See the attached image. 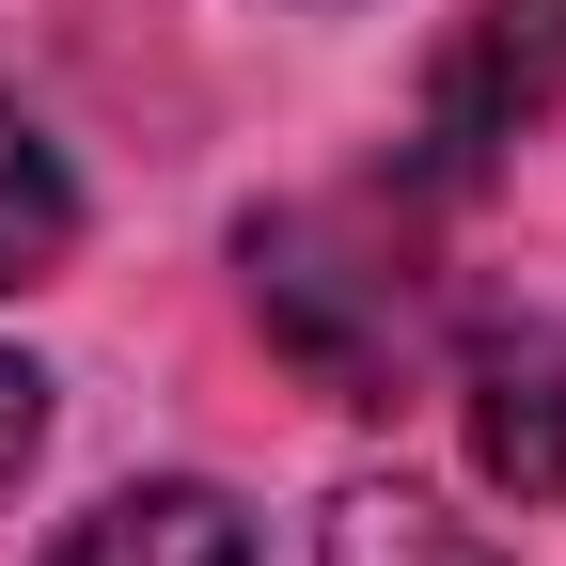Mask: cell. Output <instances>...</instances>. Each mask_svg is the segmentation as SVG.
<instances>
[{"mask_svg": "<svg viewBox=\"0 0 566 566\" xmlns=\"http://www.w3.org/2000/svg\"><path fill=\"white\" fill-rule=\"evenodd\" d=\"M252 252V315L331 409H394L424 378V268L363 221V205H268L237 237Z\"/></svg>", "mask_w": 566, "mask_h": 566, "instance_id": "obj_1", "label": "cell"}, {"mask_svg": "<svg viewBox=\"0 0 566 566\" xmlns=\"http://www.w3.org/2000/svg\"><path fill=\"white\" fill-rule=\"evenodd\" d=\"M566 111V0H472L424 63V111H409V189H488L520 142Z\"/></svg>", "mask_w": 566, "mask_h": 566, "instance_id": "obj_2", "label": "cell"}, {"mask_svg": "<svg viewBox=\"0 0 566 566\" xmlns=\"http://www.w3.org/2000/svg\"><path fill=\"white\" fill-rule=\"evenodd\" d=\"M472 457L520 504L566 488V331H472Z\"/></svg>", "mask_w": 566, "mask_h": 566, "instance_id": "obj_3", "label": "cell"}, {"mask_svg": "<svg viewBox=\"0 0 566 566\" xmlns=\"http://www.w3.org/2000/svg\"><path fill=\"white\" fill-rule=\"evenodd\" d=\"M48 566H252V520L221 504V488H111V504L80 520V535H63Z\"/></svg>", "mask_w": 566, "mask_h": 566, "instance_id": "obj_4", "label": "cell"}, {"mask_svg": "<svg viewBox=\"0 0 566 566\" xmlns=\"http://www.w3.org/2000/svg\"><path fill=\"white\" fill-rule=\"evenodd\" d=\"M315 566H504L457 504H424V488L363 472V488H331V520H315Z\"/></svg>", "mask_w": 566, "mask_h": 566, "instance_id": "obj_5", "label": "cell"}, {"mask_svg": "<svg viewBox=\"0 0 566 566\" xmlns=\"http://www.w3.org/2000/svg\"><path fill=\"white\" fill-rule=\"evenodd\" d=\"M63 252H80V174H63L48 126L0 95V300H17V283H48Z\"/></svg>", "mask_w": 566, "mask_h": 566, "instance_id": "obj_6", "label": "cell"}, {"mask_svg": "<svg viewBox=\"0 0 566 566\" xmlns=\"http://www.w3.org/2000/svg\"><path fill=\"white\" fill-rule=\"evenodd\" d=\"M48 457V378L32 363H0V504H17V472Z\"/></svg>", "mask_w": 566, "mask_h": 566, "instance_id": "obj_7", "label": "cell"}]
</instances>
